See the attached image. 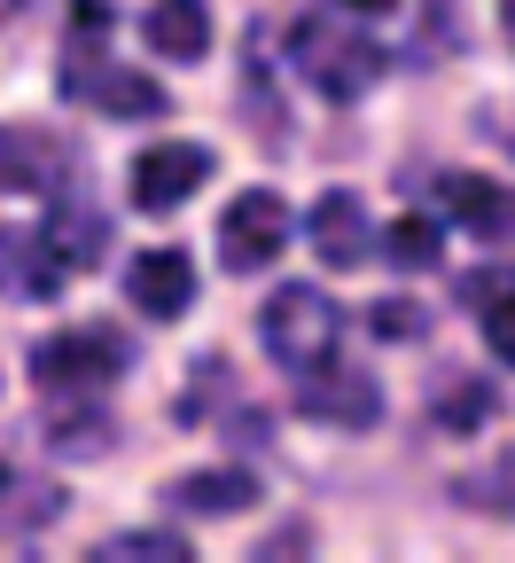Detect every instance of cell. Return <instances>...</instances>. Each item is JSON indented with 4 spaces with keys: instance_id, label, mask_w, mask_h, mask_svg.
I'll return each instance as SVG.
<instances>
[{
    "instance_id": "cell-1",
    "label": "cell",
    "mask_w": 515,
    "mask_h": 563,
    "mask_svg": "<svg viewBox=\"0 0 515 563\" xmlns=\"http://www.w3.org/2000/svg\"><path fill=\"white\" fill-rule=\"evenodd\" d=\"M258 344H266L273 368L305 376V368L336 361V344H344V306H336L328 290H313V282H281V290L266 298V313H258Z\"/></svg>"
},
{
    "instance_id": "cell-2",
    "label": "cell",
    "mask_w": 515,
    "mask_h": 563,
    "mask_svg": "<svg viewBox=\"0 0 515 563\" xmlns=\"http://www.w3.org/2000/svg\"><path fill=\"white\" fill-rule=\"evenodd\" d=\"M125 368H133V344L117 329H63V336L32 344V384L47 399H102Z\"/></svg>"
},
{
    "instance_id": "cell-3",
    "label": "cell",
    "mask_w": 515,
    "mask_h": 563,
    "mask_svg": "<svg viewBox=\"0 0 515 563\" xmlns=\"http://www.w3.org/2000/svg\"><path fill=\"white\" fill-rule=\"evenodd\" d=\"M289 63H298V79L328 102H359L383 79V47L367 32H344V24H298L289 32Z\"/></svg>"
},
{
    "instance_id": "cell-4",
    "label": "cell",
    "mask_w": 515,
    "mask_h": 563,
    "mask_svg": "<svg viewBox=\"0 0 515 563\" xmlns=\"http://www.w3.org/2000/svg\"><path fill=\"white\" fill-rule=\"evenodd\" d=\"M289 203L273 196V188H243L235 203H227V220H219V266L227 274H258V266H273L281 258V243H289Z\"/></svg>"
},
{
    "instance_id": "cell-5",
    "label": "cell",
    "mask_w": 515,
    "mask_h": 563,
    "mask_svg": "<svg viewBox=\"0 0 515 563\" xmlns=\"http://www.w3.org/2000/svg\"><path fill=\"white\" fill-rule=\"evenodd\" d=\"M298 407L313 422H328V431H376L383 422V384L367 368H344V361H321L298 376Z\"/></svg>"
},
{
    "instance_id": "cell-6",
    "label": "cell",
    "mask_w": 515,
    "mask_h": 563,
    "mask_svg": "<svg viewBox=\"0 0 515 563\" xmlns=\"http://www.w3.org/2000/svg\"><path fill=\"white\" fill-rule=\"evenodd\" d=\"M211 150L203 141H157V150H141L133 157V203L141 211H172V203H188L203 180H211Z\"/></svg>"
},
{
    "instance_id": "cell-7",
    "label": "cell",
    "mask_w": 515,
    "mask_h": 563,
    "mask_svg": "<svg viewBox=\"0 0 515 563\" xmlns=\"http://www.w3.org/2000/svg\"><path fill=\"white\" fill-rule=\"evenodd\" d=\"M305 235H313V258L336 266V274H351V266L376 258V220H367V203H359L351 188H328V196L313 203Z\"/></svg>"
},
{
    "instance_id": "cell-8",
    "label": "cell",
    "mask_w": 515,
    "mask_h": 563,
    "mask_svg": "<svg viewBox=\"0 0 515 563\" xmlns=\"http://www.w3.org/2000/svg\"><path fill=\"white\" fill-rule=\"evenodd\" d=\"M125 298L149 313V321H180L195 306V258L180 243H157V251H141L125 266Z\"/></svg>"
},
{
    "instance_id": "cell-9",
    "label": "cell",
    "mask_w": 515,
    "mask_h": 563,
    "mask_svg": "<svg viewBox=\"0 0 515 563\" xmlns=\"http://www.w3.org/2000/svg\"><path fill=\"white\" fill-rule=\"evenodd\" d=\"M429 196H437V211H446V220H461L469 235L515 243V196H507L500 180H484V173H446Z\"/></svg>"
},
{
    "instance_id": "cell-10",
    "label": "cell",
    "mask_w": 515,
    "mask_h": 563,
    "mask_svg": "<svg viewBox=\"0 0 515 563\" xmlns=\"http://www.w3.org/2000/svg\"><path fill=\"white\" fill-rule=\"evenodd\" d=\"M70 173V150L63 141H47L40 125H0V188H40V196H55Z\"/></svg>"
},
{
    "instance_id": "cell-11",
    "label": "cell",
    "mask_w": 515,
    "mask_h": 563,
    "mask_svg": "<svg viewBox=\"0 0 515 563\" xmlns=\"http://www.w3.org/2000/svg\"><path fill=\"white\" fill-rule=\"evenodd\" d=\"M165 501H172V509H188V517H235V509H250V501H258V470H243V462L188 470V477H172V485H165Z\"/></svg>"
},
{
    "instance_id": "cell-12",
    "label": "cell",
    "mask_w": 515,
    "mask_h": 563,
    "mask_svg": "<svg viewBox=\"0 0 515 563\" xmlns=\"http://www.w3.org/2000/svg\"><path fill=\"white\" fill-rule=\"evenodd\" d=\"M63 477L47 470H24V462H0V532H40L63 517Z\"/></svg>"
},
{
    "instance_id": "cell-13",
    "label": "cell",
    "mask_w": 515,
    "mask_h": 563,
    "mask_svg": "<svg viewBox=\"0 0 515 563\" xmlns=\"http://www.w3.org/2000/svg\"><path fill=\"white\" fill-rule=\"evenodd\" d=\"M141 40H149L165 63H203V55H211V16H203V0H157V9L141 16Z\"/></svg>"
},
{
    "instance_id": "cell-14",
    "label": "cell",
    "mask_w": 515,
    "mask_h": 563,
    "mask_svg": "<svg viewBox=\"0 0 515 563\" xmlns=\"http://www.w3.org/2000/svg\"><path fill=\"white\" fill-rule=\"evenodd\" d=\"M102 243H110V228L94 220L87 203H55V211H47V228H40V251H47L63 274L94 266V258H102Z\"/></svg>"
},
{
    "instance_id": "cell-15",
    "label": "cell",
    "mask_w": 515,
    "mask_h": 563,
    "mask_svg": "<svg viewBox=\"0 0 515 563\" xmlns=\"http://www.w3.org/2000/svg\"><path fill=\"white\" fill-rule=\"evenodd\" d=\"M492 407H500V399H492L484 376H446V384L429 391V422H437V431H454V439H461V431H484Z\"/></svg>"
},
{
    "instance_id": "cell-16",
    "label": "cell",
    "mask_w": 515,
    "mask_h": 563,
    "mask_svg": "<svg viewBox=\"0 0 515 563\" xmlns=\"http://www.w3.org/2000/svg\"><path fill=\"white\" fill-rule=\"evenodd\" d=\"M94 563H195L188 532H117V540H94Z\"/></svg>"
},
{
    "instance_id": "cell-17",
    "label": "cell",
    "mask_w": 515,
    "mask_h": 563,
    "mask_svg": "<svg viewBox=\"0 0 515 563\" xmlns=\"http://www.w3.org/2000/svg\"><path fill=\"white\" fill-rule=\"evenodd\" d=\"M376 251H391L399 266H437V251H446V235H437V220H422V211H406V220H391L376 235Z\"/></svg>"
},
{
    "instance_id": "cell-18",
    "label": "cell",
    "mask_w": 515,
    "mask_h": 563,
    "mask_svg": "<svg viewBox=\"0 0 515 563\" xmlns=\"http://www.w3.org/2000/svg\"><path fill=\"white\" fill-rule=\"evenodd\" d=\"M454 501H469V509H515V454H507V462H492L484 477H477V470H461V477H454Z\"/></svg>"
},
{
    "instance_id": "cell-19",
    "label": "cell",
    "mask_w": 515,
    "mask_h": 563,
    "mask_svg": "<svg viewBox=\"0 0 515 563\" xmlns=\"http://www.w3.org/2000/svg\"><path fill=\"white\" fill-rule=\"evenodd\" d=\"M484 344H492L500 368H515V290H492L484 298Z\"/></svg>"
},
{
    "instance_id": "cell-20",
    "label": "cell",
    "mask_w": 515,
    "mask_h": 563,
    "mask_svg": "<svg viewBox=\"0 0 515 563\" xmlns=\"http://www.w3.org/2000/svg\"><path fill=\"white\" fill-rule=\"evenodd\" d=\"M367 329H376V336H429V313L422 306H376Z\"/></svg>"
},
{
    "instance_id": "cell-21",
    "label": "cell",
    "mask_w": 515,
    "mask_h": 563,
    "mask_svg": "<svg viewBox=\"0 0 515 563\" xmlns=\"http://www.w3.org/2000/svg\"><path fill=\"white\" fill-rule=\"evenodd\" d=\"M250 555H313V532H305V525H281V532H273V540H258Z\"/></svg>"
},
{
    "instance_id": "cell-22",
    "label": "cell",
    "mask_w": 515,
    "mask_h": 563,
    "mask_svg": "<svg viewBox=\"0 0 515 563\" xmlns=\"http://www.w3.org/2000/svg\"><path fill=\"white\" fill-rule=\"evenodd\" d=\"M336 9H351V16H391L399 0H336Z\"/></svg>"
},
{
    "instance_id": "cell-23",
    "label": "cell",
    "mask_w": 515,
    "mask_h": 563,
    "mask_svg": "<svg viewBox=\"0 0 515 563\" xmlns=\"http://www.w3.org/2000/svg\"><path fill=\"white\" fill-rule=\"evenodd\" d=\"M500 24H507V40H515V0H500Z\"/></svg>"
}]
</instances>
